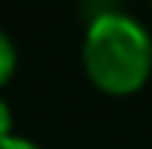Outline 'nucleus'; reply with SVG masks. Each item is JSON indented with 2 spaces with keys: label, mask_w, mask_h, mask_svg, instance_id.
<instances>
[{
  "label": "nucleus",
  "mask_w": 152,
  "mask_h": 149,
  "mask_svg": "<svg viewBox=\"0 0 152 149\" xmlns=\"http://www.w3.org/2000/svg\"><path fill=\"white\" fill-rule=\"evenodd\" d=\"M81 65L106 96H130L152 74V34L140 19L106 9L90 19L81 44Z\"/></svg>",
  "instance_id": "obj_1"
},
{
  "label": "nucleus",
  "mask_w": 152,
  "mask_h": 149,
  "mask_svg": "<svg viewBox=\"0 0 152 149\" xmlns=\"http://www.w3.org/2000/svg\"><path fill=\"white\" fill-rule=\"evenodd\" d=\"M12 74H16V47L6 31H0V87L10 84Z\"/></svg>",
  "instance_id": "obj_2"
},
{
  "label": "nucleus",
  "mask_w": 152,
  "mask_h": 149,
  "mask_svg": "<svg viewBox=\"0 0 152 149\" xmlns=\"http://www.w3.org/2000/svg\"><path fill=\"white\" fill-rule=\"evenodd\" d=\"M0 149H44V146H37V143H34V140H28V137L10 134V137L0 140Z\"/></svg>",
  "instance_id": "obj_3"
},
{
  "label": "nucleus",
  "mask_w": 152,
  "mask_h": 149,
  "mask_svg": "<svg viewBox=\"0 0 152 149\" xmlns=\"http://www.w3.org/2000/svg\"><path fill=\"white\" fill-rule=\"evenodd\" d=\"M10 134H12V109H10V103L0 96V140L10 137Z\"/></svg>",
  "instance_id": "obj_4"
},
{
  "label": "nucleus",
  "mask_w": 152,
  "mask_h": 149,
  "mask_svg": "<svg viewBox=\"0 0 152 149\" xmlns=\"http://www.w3.org/2000/svg\"><path fill=\"white\" fill-rule=\"evenodd\" d=\"M149 3H152V0H149Z\"/></svg>",
  "instance_id": "obj_5"
}]
</instances>
